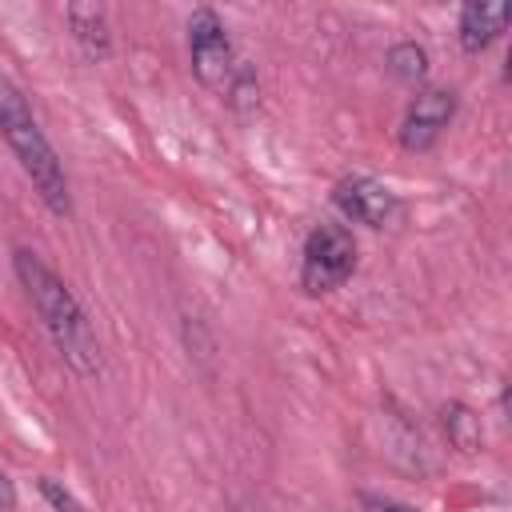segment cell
<instances>
[{
  "label": "cell",
  "instance_id": "obj_1",
  "mask_svg": "<svg viewBox=\"0 0 512 512\" xmlns=\"http://www.w3.org/2000/svg\"><path fill=\"white\" fill-rule=\"evenodd\" d=\"M12 272L20 280V288L28 292L52 348L60 352V360L76 372V376H96L100 372V340L88 324V312L80 308L76 292L32 252V248H16L12 252Z\"/></svg>",
  "mask_w": 512,
  "mask_h": 512
},
{
  "label": "cell",
  "instance_id": "obj_2",
  "mask_svg": "<svg viewBox=\"0 0 512 512\" xmlns=\"http://www.w3.org/2000/svg\"><path fill=\"white\" fill-rule=\"evenodd\" d=\"M0 136L12 148L20 172L32 180L36 196L44 200V208L52 216H72V184L64 172V160L56 156L52 140L44 136L32 104L24 100V92L8 80H0Z\"/></svg>",
  "mask_w": 512,
  "mask_h": 512
},
{
  "label": "cell",
  "instance_id": "obj_3",
  "mask_svg": "<svg viewBox=\"0 0 512 512\" xmlns=\"http://www.w3.org/2000/svg\"><path fill=\"white\" fill-rule=\"evenodd\" d=\"M352 272H356V236H352V228H344L336 220H320L304 236L300 288L308 296H328V292L344 288Z\"/></svg>",
  "mask_w": 512,
  "mask_h": 512
},
{
  "label": "cell",
  "instance_id": "obj_4",
  "mask_svg": "<svg viewBox=\"0 0 512 512\" xmlns=\"http://www.w3.org/2000/svg\"><path fill=\"white\" fill-rule=\"evenodd\" d=\"M188 60H192V76L204 88H212L220 96L232 88V80H236L244 60L236 56L232 36H228V28H224L216 8H196L188 16Z\"/></svg>",
  "mask_w": 512,
  "mask_h": 512
},
{
  "label": "cell",
  "instance_id": "obj_5",
  "mask_svg": "<svg viewBox=\"0 0 512 512\" xmlns=\"http://www.w3.org/2000/svg\"><path fill=\"white\" fill-rule=\"evenodd\" d=\"M332 204L340 208L344 220L364 224V228H388L392 216L400 212L396 192L388 184H380L376 176H344V180H336Z\"/></svg>",
  "mask_w": 512,
  "mask_h": 512
},
{
  "label": "cell",
  "instance_id": "obj_6",
  "mask_svg": "<svg viewBox=\"0 0 512 512\" xmlns=\"http://www.w3.org/2000/svg\"><path fill=\"white\" fill-rule=\"evenodd\" d=\"M452 116H456V92H448V88H420L412 96L404 120H400V148L428 152L444 136Z\"/></svg>",
  "mask_w": 512,
  "mask_h": 512
},
{
  "label": "cell",
  "instance_id": "obj_7",
  "mask_svg": "<svg viewBox=\"0 0 512 512\" xmlns=\"http://www.w3.org/2000/svg\"><path fill=\"white\" fill-rule=\"evenodd\" d=\"M508 20H512V4H480V0L464 4V8H460V20H456L460 48H464L468 56L488 52V48L504 36Z\"/></svg>",
  "mask_w": 512,
  "mask_h": 512
},
{
  "label": "cell",
  "instance_id": "obj_8",
  "mask_svg": "<svg viewBox=\"0 0 512 512\" xmlns=\"http://www.w3.org/2000/svg\"><path fill=\"white\" fill-rule=\"evenodd\" d=\"M64 20H68L72 40H76L92 60H104V56L112 52L108 12H104L100 4H68V8H64Z\"/></svg>",
  "mask_w": 512,
  "mask_h": 512
},
{
  "label": "cell",
  "instance_id": "obj_9",
  "mask_svg": "<svg viewBox=\"0 0 512 512\" xmlns=\"http://www.w3.org/2000/svg\"><path fill=\"white\" fill-rule=\"evenodd\" d=\"M440 428H444L448 444H452L456 452H464V456H476V452H480V444H484L480 412H476V408H468V404H460V400H448V404L440 408Z\"/></svg>",
  "mask_w": 512,
  "mask_h": 512
},
{
  "label": "cell",
  "instance_id": "obj_10",
  "mask_svg": "<svg viewBox=\"0 0 512 512\" xmlns=\"http://www.w3.org/2000/svg\"><path fill=\"white\" fill-rule=\"evenodd\" d=\"M384 64H388L392 80L404 84V88H420V84L428 80V48L416 44V40H400V44H392Z\"/></svg>",
  "mask_w": 512,
  "mask_h": 512
},
{
  "label": "cell",
  "instance_id": "obj_11",
  "mask_svg": "<svg viewBox=\"0 0 512 512\" xmlns=\"http://www.w3.org/2000/svg\"><path fill=\"white\" fill-rule=\"evenodd\" d=\"M40 492H44V500H48L56 512H88V508H84L60 480H52V476H40Z\"/></svg>",
  "mask_w": 512,
  "mask_h": 512
},
{
  "label": "cell",
  "instance_id": "obj_12",
  "mask_svg": "<svg viewBox=\"0 0 512 512\" xmlns=\"http://www.w3.org/2000/svg\"><path fill=\"white\" fill-rule=\"evenodd\" d=\"M0 512H20V500H16V484H12L8 468H4V460H0Z\"/></svg>",
  "mask_w": 512,
  "mask_h": 512
},
{
  "label": "cell",
  "instance_id": "obj_13",
  "mask_svg": "<svg viewBox=\"0 0 512 512\" xmlns=\"http://www.w3.org/2000/svg\"><path fill=\"white\" fill-rule=\"evenodd\" d=\"M364 508L368 512H416L412 504H404V500H392V496H364Z\"/></svg>",
  "mask_w": 512,
  "mask_h": 512
}]
</instances>
